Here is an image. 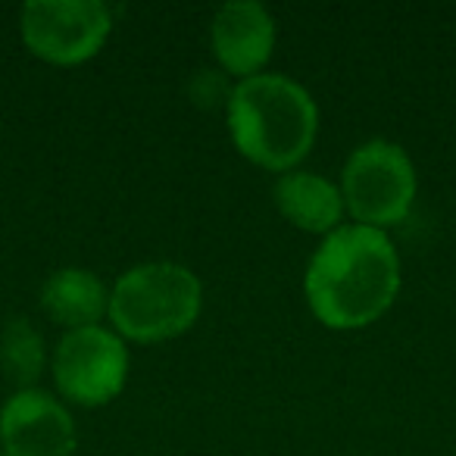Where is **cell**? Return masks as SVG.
I'll return each instance as SVG.
<instances>
[{
    "label": "cell",
    "mask_w": 456,
    "mask_h": 456,
    "mask_svg": "<svg viewBox=\"0 0 456 456\" xmlns=\"http://www.w3.org/2000/svg\"><path fill=\"white\" fill-rule=\"evenodd\" d=\"M228 97H232V88H228L222 72H197L194 82H191V101L200 103V107H213V103L228 107Z\"/></svg>",
    "instance_id": "12"
},
{
    "label": "cell",
    "mask_w": 456,
    "mask_h": 456,
    "mask_svg": "<svg viewBox=\"0 0 456 456\" xmlns=\"http://www.w3.org/2000/svg\"><path fill=\"white\" fill-rule=\"evenodd\" d=\"M110 32L113 10L101 0H28L20 10L22 45L53 66H78L97 57Z\"/></svg>",
    "instance_id": "5"
},
{
    "label": "cell",
    "mask_w": 456,
    "mask_h": 456,
    "mask_svg": "<svg viewBox=\"0 0 456 456\" xmlns=\"http://www.w3.org/2000/svg\"><path fill=\"white\" fill-rule=\"evenodd\" d=\"M45 338L28 319L16 316L0 331V369L10 381L20 385V391L32 387V381L45 372Z\"/></svg>",
    "instance_id": "11"
},
{
    "label": "cell",
    "mask_w": 456,
    "mask_h": 456,
    "mask_svg": "<svg viewBox=\"0 0 456 456\" xmlns=\"http://www.w3.org/2000/svg\"><path fill=\"white\" fill-rule=\"evenodd\" d=\"M225 116L241 157L281 175L304 163L319 132L313 94L281 72H260L238 82L228 97Z\"/></svg>",
    "instance_id": "2"
},
{
    "label": "cell",
    "mask_w": 456,
    "mask_h": 456,
    "mask_svg": "<svg viewBox=\"0 0 456 456\" xmlns=\"http://www.w3.org/2000/svg\"><path fill=\"white\" fill-rule=\"evenodd\" d=\"M275 207L281 209L291 225H297L300 232H310V235H331L335 228H341L344 219V197L341 184L329 182L319 172L294 169L275 182L273 188Z\"/></svg>",
    "instance_id": "9"
},
{
    "label": "cell",
    "mask_w": 456,
    "mask_h": 456,
    "mask_svg": "<svg viewBox=\"0 0 456 456\" xmlns=\"http://www.w3.org/2000/svg\"><path fill=\"white\" fill-rule=\"evenodd\" d=\"M0 444L4 456H72L76 422L53 394L26 387L0 410Z\"/></svg>",
    "instance_id": "7"
},
{
    "label": "cell",
    "mask_w": 456,
    "mask_h": 456,
    "mask_svg": "<svg viewBox=\"0 0 456 456\" xmlns=\"http://www.w3.org/2000/svg\"><path fill=\"white\" fill-rule=\"evenodd\" d=\"M313 316L335 331L366 329L391 310L400 291V256L387 232L341 225L313 254L304 275Z\"/></svg>",
    "instance_id": "1"
},
{
    "label": "cell",
    "mask_w": 456,
    "mask_h": 456,
    "mask_svg": "<svg viewBox=\"0 0 456 456\" xmlns=\"http://www.w3.org/2000/svg\"><path fill=\"white\" fill-rule=\"evenodd\" d=\"M275 51V20L256 0H232L213 16V53L238 82L260 76Z\"/></svg>",
    "instance_id": "8"
},
{
    "label": "cell",
    "mask_w": 456,
    "mask_h": 456,
    "mask_svg": "<svg viewBox=\"0 0 456 456\" xmlns=\"http://www.w3.org/2000/svg\"><path fill=\"white\" fill-rule=\"evenodd\" d=\"M41 310L66 331L91 329L110 313V288L91 269H57L41 285Z\"/></svg>",
    "instance_id": "10"
},
{
    "label": "cell",
    "mask_w": 456,
    "mask_h": 456,
    "mask_svg": "<svg viewBox=\"0 0 456 456\" xmlns=\"http://www.w3.org/2000/svg\"><path fill=\"white\" fill-rule=\"evenodd\" d=\"M341 197L356 225L379 232L400 225L416 200V166L410 153L385 138L360 144L344 163Z\"/></svg>",
    "instance_id": "4"
},
{
    "label": "cell",
    "mask_w": 456,
    "mask_h": 456,
    "mask_svg": "<svg viewBox=\"0 0 456 456\" xmlns=\"http://www.w3.org/2000/svg\"><path fill=\"white\" fill-rule=\"evenodd\" d=\"M203 285L182 263H141L110 288V322L122 341L157 344L197 322Z\"/></svg>",
    "instance_id": "3"
},
{
    "label": "cell",
    "mask_w": 456,
    "mask_h": 456,
    "mask_svg": "<svg viewBox=\"0 0 456 456\" xmlns=\"http://www.w3.org/2000/svg\"><path fill=\"white\" fill-rule=\"evenodd\" d=\"M128 347L113 329L66 331L53 350L57 391L76 406H103L126 387Z\"/></svg>",
    "instance_id": "6"
}]
</instances>
